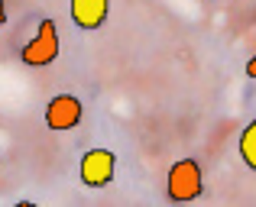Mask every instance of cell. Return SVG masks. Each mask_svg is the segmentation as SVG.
Returning a JSON list of instances; mask_svg holds the SVG:
<instances>
[{"mask_svg":"<svg viewBox=\"0 0 256 207\" xmlns=\"http://www.w3.org/2000/svg\"><path fill=\"white\" fill-rule=\"evenodd\" d=\"M4 23H6V3L0 0V26H4Z\"/></svg>","mask_w":256,"mask_h":207,"instance_id":"cell-8","label":"cell"},{"mask_svg":"<svg viewBox=\"0 0 256 207\" xmlns=\"http://www.w3.org/2000/svg\"><path fill=\"white\" fill-rule=\"evenodd\" d=\"M82 113H84V107L75 94H56L49 101V107H46V126L56 130V133L75 130L82 123Z\"/></svg>","mask_w":256,"mask_h":207,"instance_id":"cell-4","label":"cell"},{"mask_svg":"<svg viewBox=\"0 0 256 207\" xmlns=\"http://www.w3.org/2000/svg\"><path fill=\"white\" fill-rule=\"evenodd\" d=\"M20 58L30 68H46L58 58V26L56 19H39V29L30 42L20 49Z\"/></svg>","mask_w":256,"mask_h":207,"instance_id":"cell-2","label":"cell"},{"mask_svg":"<svg viewBox=\"0 0 256 207\" xmlns=\"http://www.w3.org/2000/svg\"><path fill=\"white\" fill-rule=\"evenodd\" d=\"M68 10H72L75 26L100 29L107 23V13H110V0H68Z\"/></svg>","mask_w":256,"mask_h":207,"instance_id":"cell-5","label":"cell"},{"mask_svg":"<svg viewBox=\"0 0 256 207\" xmlns=\"http://www.w3.org/2000/svg\"><path fill=\"white\" fill-rule=\"evenodd\" d=\"M237 152H240V159H244L246 169L256 172V117L244 126V133H240V139H237Z\"/></svg>","mask_w":256,"mask_h":207,"instance_id":"cell-6","label":"cell"},{"mask_svg":"<svg viewBox=\"0 0 256 207\" xmlns=\"http://www.w3.org/2000/svg\"><path fill=\"white\" fill-rule=\"evenodd\" d=\"M246 78H253V81H256V55L246 62Z\"/></svg>","mask_w":256,"mask_h":207,"instance_id":"cell-7","label":"cell"},{"mask_svg":"<svg viewBox=\"0 0 256 207\" xmlns=\"http://www.w3.org/2000/svg\"><path fill=\"white\" fill-rule=\"evenodd\" d=\"M201 191H204L201 165L194 159H178L166 175V198L175 204H188V201H198Z\"/></svg>","mask_w":256,"mask_h":207,"instance_id":"cell-1","label":"cell"},{"mask_svg":"<svg viewBox=\"0 0 256 207\" xmlns=\"http://www.w3.org/2000/svg\"><path fill=\"white\" fill-rule=\"evenodd\" d=\"M114 172H117V156L110 149H88L78 165L82 185L88 188H107L114 182Z\"/></svg>","mask_w":256,"mask_h":207,"instance_id":"cell-3","label":"cell"}]
</instances>
